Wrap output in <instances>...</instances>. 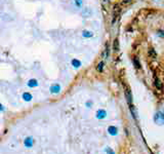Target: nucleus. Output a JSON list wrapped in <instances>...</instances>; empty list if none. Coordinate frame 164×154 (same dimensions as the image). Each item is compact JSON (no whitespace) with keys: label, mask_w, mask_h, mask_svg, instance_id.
<instances>
[{"label":"nucleus","mask_w":164,"mask_h":154,"mask_svg":"<svg viewBox=\"0 0 164 154\" xmlns=\"http://www.w3.org/2000/svg\"><path fill=\"white\" fill-rule=\"evenodd\" d=\"M35 138H34L33 136H27L26 138L24 139V141H23V145L25 148H27V149H31L34 147V145H35Z\"/></svg>","instance_id":"nucleus-1"},{"label":"nucleus","mask_w":164,"mask_h":154,"mask_svg":"<svg viewBox=\"0 0 164 154\" xmlns=\"http://www.w3.org/2000/svg\"><path fill=\"white\" fill-rule=\"evenodd\" d=\"M154 120L157 124H164V113L163 112H157L154 116Z\"/></svg>","instance_id":"nucleus-2"},{"label":"nucleus","mask_w":164,"mask_h":154,"mask_svg":"<svg viewBox=\"0 0 164 154\" xmlns=\"http://www.w3.org/2000/svg\"><path fill=\"white\" fill-rule=\"evenodd\" d=\"M50 92L51 93H53V95H57V93H58L59 92H61V85L59 84H58V83H54V84H52V85L50 86Z\"/></svg>","instance_id":"nucleus-3"},{"label":"nucleus","mask_w":164,"mask_h":154,"mask_svg":"<svg viewBox=\"0 0 164 154\" xmlns=\"http://www.w3.org/2000/svg\"><path fill=\"white\" fill-rule=\"evenodd\" d=\"M22 98H23V100H24L25 102H31L32 99H33V96L31 95V92H25L23 95H22Z\"/></svg>","instance_id":"nucleus-4"},{"label":"nucleus","mask_w":164,"mask_h":154,"mask_svg":"<svg viewBox=\"0 0 164 154\" xmlns=\"http://www.w3.org/2000/svg\"><path fill=\"white\" fill-rule=\"evenodd\" d=\"M38 80L37 79H30V80L27 82V85L30 88H34V87H37L38 86Z\"/></svg>","instance_id":"nucleus-5"},{"label":"nucleus","mask_w":164,"mask_h":154,"mask_svg":"<svg viewBox=\"0 0 164 154\" xmlns=\"http://www.w3.org/2000/svg\"><path fill=\"white\" fill-rule=\"evenodd\" d=\"M125 96H126V100L129 105H132V97H131V92L129 91V88H125Z\"/></svg>","instance_id":"nucleus-6"},{"label":"nucleus","mask_w":164,"mask_h":154,"mask_svg":"<svg viewBox=\"0 0 164 154\" xmlns=\"http://www.w3.org/2000/svg\"><path fill=\"white\" fill-rule=\"evenodd\" d=\"M82 16H83L84 18L91 17V16H92V10H91V8H89V7L84 8L83 10H82Z\"/></svg>","instance_id":"nucleus-7"},{"label":"nucleus","mask_w":164,"mask_h":154,"mask_svg":"<svg viewBox=\"0 0 164 154\" xmlns=\"http://www.w3.org/2000/svg\"><path fill=\"white\" fill-rule=\"evenodd\" d=\"M107 115V112L104 110V109H100V110H97L96 112V118L97 119H104Z\"/></svg>","instance_id":"nucleus-8"},{"label":"nucleus","mask_w":164,"mask_h":154,"mask_svg":"<svg viewBox=\"0 0 164 154\" xmlns=\"http://www.w3.org/2000/svg\"><path fill=\"white\" fill-rule=\"evenodd\" d=\"M108 132H109V133H110V135H112V136H116L117 133H118L117 127H116V126H113V125H111V126L108 127Z\"/></svg>","instance_id":"nucleus-9"},{"label":"nucleus","mask_w":164,"mask_h":154,"mask_svg":"<svg viewBox=\"0 0 164 154\" xmlns=\"http://www.w3.org/2000/svg\"><path fill=\"white\" fill-rule=\"evenodd\" d=\"M133 65H135V67L136 69H141L142 66H141V63H140V60H138L137 57H135L133 58Z\"/></svg>","instance_id":"nucleus-10"},{"label":"nucleus","mask_w":164,"mask_h":154,"mask_svg":"<svg viewBox=\"0 0 164 154\" xmlns=\"http://www.w3.org/2000/svg\"><path fill=\"white\" fill-rule=\"evenodd\" d=\"M149 56H150V58L155 59L157 57V53L155 51V49H154V48H150V49H149Z\"/></svg>","instance_id":"nucleus-11"},{"label":"nucleus","mask_w":164,"mask_h":154,"mask_svg":"<svg viewBox=\"0 0 164 154\" xmlns=\"http://www.w3.org/2000/svg\"><path fill=\"white\" fill-rule=\"evenodd\" d=\"M72 65L75 67V68H79V67L81 66V63H80V61H78V60L74 59V60H72Z\"/></svg>","instance_id":"nucleus-12"},{"label":"nucleus","mask_w":164,"mask_h":154,"mask_svg":"<svg viewBox=\"0 0 164 154\" xmlns=\"http://www.w3.org/2000/svg\"><path fill=\"white\" fill-rule=\"evenodd\" d=\"M113 49H114L115 51H119V41H118V39H115V40H114Z\"/></svg>","instance_id":"nucleus-13"},{"label":"nucleus","mask_w":164,"mask_h":154,"mask_svg":"<svg viewBox=\"0 0 164 154\" xmlns=\"http://www.w3.org/2000/svg\"><path fill=\"white\" fill-rule=\"evenodd\" d=\"M154 84H155V86L158 88V89H162V83L160 82V80L159 79H157V78H155V82H154Z\"/></svg>","instance_id":"nucleus-14"},{"label":"nucleus","mask_w":164,"mask_h":154,"mask_svg":"<svg viewBox=\"0 0 164 154\" xmlns=\"http://www.w3.org/2000/svg\"><path fill=\"white\" fill-rule=\"evenodd\" d=\"M104 66H105V63H104V62H100V63H98V65H97V67H96V70L98 72H103Z\"/></svg>","instance_id":"nucleus-15"},{"label":"nucleus","mask_w":164,"mask_h":154,"mask_svg":"<svg viewBox=\"0 0 164 154\" xmlns=\"http://www.w3.org/2000/svg\"><path fill=\"white\" fill-rule=\"evenodd\" d=\"M82 35H83V37H91L93 34H92L90 31H83V34H82Z\"/></svg>","instance_id":"nucleus-16"},{"label":"nucleus","mask_w":164,"mask_h":154,"mask_svg":"<svg viewBox=\"0 0 164 154\" xmlns=\"http://www.w3.org/2000/svg\"><path fill=\"white\" fill-rule=\"evenodd\" d=\"M109 57V47H108V44L106 45V49H105V54H104V58H108Z\"/></svg>","instance_id":"nucleus-17"},{"label":"nucleus","mask_w":164,"mask_h":154,"mask_svg":"<svg viewBox=\"0 0 164 154\" xmlns=\"http://www.w3.org/2000/svg\"><path fill=\"white\" fill-rule=\"evenodd\" d=\"M75 4L77 7H81L82 6V0H75Z\"/></svg>","instance_id":"nucleus-18"},{"label":"nucleus","mask_w":164,"mask_h":154,"mask_svg":"<svg viewBox=\"0 0 164 154\" xmlns=\"http://www.w3.org/2000/svg\"><path fill=\"white\" fill-rule=\"evenodd\" d=\"M106 152H107L108 154H115V153H114V151H113V150H111V149L109 148V147H108V148H106Z\"/></svg>","instance_id":"nucleus-19"},{"label":"nucleus","mask_w":164,"mask_h":154,"mask_svg":"<svg viewBox=\"0 0 164 154\" xmlns=\"http://www.w3.org/2000/svg\"><path fill=\"white\" fill-rule=\"evenodd\" d=\"M4 111H5V107H4L2 104L0 103V113H1V112H4Z\"/></svg>","instance_id":"nucleus-20"},{"label":"nucleus","mask_w":164,"mask_h":154,"mask_svg":"<svg viewBox=\"0 0 164 154\" xmlns=\"http://www.w3.org/2000/svg\"><path fill=\"white\" fill-rule=\"evenodd\" d=\"M158 35L161 36V37H164V30H160V31H158Z\"/></svg>","instance_id":"nucleus-21"},{"label":"nucleus","mask_w":164,"mask_h":154,"mask_svg":"<svg viewBox=\"0 0 164 154\" xmlns=\"http://www.w3.org/2000/svg\"><path fill=\"white\" fill-rule=\"evenodd\" d=\"M123 4H127V3H131V0H124V1H122Z\"/></svg>","instance_id":"nucleus-22"},{"label":"nucleus","mask_w":164,"mask_h":154,"mask_svg":"<svg viewBox=\"0 0 164 154\" xmlns=\"http://www.w3.org/2000/svg\"><path fill=\"white\" fill-rule=\"evenodd\" d=\"M91 105H92V103H91L90 101H88V102L86 103V106H87L88 108H90V106H91Z\"/></svg>","instance_id":"nucleus-23"},{"label":"nucleus","mask_w":164,"mask_h":154,"mask_svg":"<svg viewBox=\"0 0 164 154\" xmlns=\"http://www.w3.org/2000/svg\"><path fill=\"white\" fill-rule=\"evenodd\" d=\"M103 1H104V2H108V1H109V0H103Z\"/></svg>","instance_id":"nucleus-24"}]
</instances>
